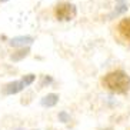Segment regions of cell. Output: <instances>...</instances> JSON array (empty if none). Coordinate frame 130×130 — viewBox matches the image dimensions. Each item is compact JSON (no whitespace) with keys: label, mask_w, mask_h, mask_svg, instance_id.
<instances>
[{"label":"cell","mask_w":130,"mask_h":130,"mask_svg":"<svg viewBox=\"0 0 130 130\" xmlns=\"http://www.w3.org/2000/svg\"><path fill=\"white\" fill-rule=\"evenodd\" d=\"M102 84L110 92L123 94V93H127L130 89V77L123 70H115L107 73L102 79Z\"/></svg>","instance_id":"cell-1"},{"label":"cell","mask_w":130,"mask_h":130,"mask_svg":"<svg viewBox=\"0 0 130 130\" xmlns=\"http://www.w3.org/2000/svg\"><path fill=\"white\" fill-rule=\"evenodd\" d=\"M54 14L57 17V20H61V22H67V20H72L76 17L77 10L74 4L70 3H59L54 9Z\"/></svg>","instance_id":"cell-2"},{"label":"cell","mask_w":130,"mask_h":130,"mask_svg":"<svg viewBox=\"0 0 130 130\" xmlns=\"http://www.w3.org/2000/svg\"><path fill=\"white\" fill-rule=\"evenodd\" d=\"M117 33L123 40L130 42V17L120 20V23L117 24Z\"/></svg>","instance_id":"cell-3"},{"label":"cell","mask_w":130,"mask_h":130,"mask_svg":"<svg viewBox=\"0 0 130 130\" xmlns=\"http://www.w3.org/2000/svg\"><path fill=\"white\" fill-rule=\"evenodd\" d=\"M26 87L23 83V80H19V82H12V83H9L4 86L3 89V93L4 94H16V93H19L20 90H23Z\"/></svg>","instance_id":"cell-4"},{"label":"cell","mask_w":130,"mask_h":130,"mask_svg":"<svg viewBox=\"0 0 130 130\" xmlns=\"http://www.w3.org/2000/svg\"><path fill=\"white\" fill-rule=\"evenodd\" d=\"M33 42H35V39L31 37V36H17V37L10 40V46L17 47V46H24V44L29 46V44H31Z\"/></svg>","instance_id":"cell-5"},{"label":"cell","mask_w":130,"mask_h":130,"mask_svg":"<svg viewBox=\"0 0 130 130\" xmlns=\"http://www.w3.org/2000/svg\"><path fill=\"white\" fill-rule=\"evenodd\" d=\"M57 100H59V96L57 94H54V93L47 94L46 97H43V99H42V106L52 107V106H54V104L57 103Z\"/></svg>","instance_id":"cell-6"},{"label":"cell","mask_w":130,"mask_h":130,"mask_svg":"<svg viewBox=\"0 0 130 130\" xmlns=\"http://www.w3.org/2000/svg\"><path fill=\"white\" fill-rule=\"evenodd\" d=\"M29 52H30V50L27 49H20V50H17V52H16V53H13L12 56H10V60H13V61H19V60H22V59H24L27 56V54H29Z\"/></svg>","instance_id":"cell-7"},{"label":"cell","mask_w":130,"mask_h":130,"mask_svg":"<svg viewBox=\"0 0 130 130\" xmlns=\"http://www.w3.org/2000/svg\"><path fill=\"white\" fill-rule=\"evenodd\" d=\"M126 10H127V6H126V4H120V6H119V7L116 9L115 12H113V13H111L110 16H109V17H110V19H111V17H115V16H119V14H120V13L126 12Z\"/></svg>","instance_id":"cell-8"},{"label":"cell","mask_w":130,"mask_h":130,"mask_svg":"<svg viewBox=\"0 0 130 130\" xmlns=\"http://www.w3.org/2000/svg\"><path fill=\"white\" fill-rule=\"evenodd\" d=\"M35 79H36V76L35 74H27V76H24L23 79H22V80H23V83H24V86H30L31 83H33V82H35Z\"/></svg>","instance_id":"cell-9"},{"label":"cell","mask_w":130,"mask_h":130,"mask_svg":"<svg viewBox=\"0 0 130 130\" xmlns=\"http://www.w3.org/2000/svg\"><path fill=\"white\" fill-rule=\"evenodd\" d=\"M59 119H60L63 123H66V122H69V119H70V116L67 115V113H64V111H61L60 115H59Z\"/></svg>","instance_id":"cell-10"},{"label":"cell","mask_w":130,"mask_h":130,"mask_svg":"<svg viewBox=\"0 0 130 130\" xmlns=\"http://www.w3.org/2000/svg\"><path fill=\"white\" fill-rule=\"evenodd\" d=\"M0 2H7V0H0Z\"/></svg>","instance_id":"cell-11"},{"label":"cell","mask_w":130,"mask_h":130,"mask_svg":"<svg viewBox=\"0 0 130 130\" xmlns=\"http://www.w3.org/2000/svg\"><path fill=\"white\" fill-rule=\"evenodd\" d=\"M106 130H111V129H106Z\"/></svg>","instance_id":"cell-12"}]
</instances>
